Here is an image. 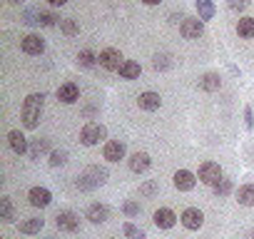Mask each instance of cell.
<instances>
[{
  "mask_svg": "<svg viewBox=\"0 0 254 239\" xmlns=\"http://www.w3.org/2000/svg\"><path fill=\"white\" fill-rule=\"evenodd\" d=\"M43 107H45V92H30V95L23 100L20 120H23V127H25V130H35V127L40 125Z\"/></svg>",
  "mask_w": 254,
  "mask_h": 239,
  "instance_id": "1",
  "label": "cell"
},
{
  "mask_svg": "<svg viewBox=\"0 0 254 239\" xmlns=\"http://www.w3.org/2000/svg\"><path fill=\"white\" fill-rule=\"evenodd\" d=\"M107 177H110V172H107V167H100V165H90V167H85L80 175H77V189H82V192H92V189H97V187H102L105 182H107Z\"/></svg>",
  "mask_w": 254,
  "mask_h": 239,
  "instance_id": "2",
  "label": "cell"
},
{
  "mask_svg": "<svg viewBox=\"0 0 254 239\" xmlns=\"http://www.w3.org/2000/svg\"><path fill=\"white\" fill-rule=\"evenodd\" d=\"M80 142L85 147H95L100 142H107V127L100 125V122H87L82 130H80Z\"/></svg>",
  "mask_w": 254,
  "mask_h": 239,
  "instance_id": "3",
  "label": "cell"
},
{
  "mask_svg": "<svg viewBox=\"0 0 254 239\" xmlns=\"http://www.w3.org/2000/svg\"><path fill=\"white\" fill-rule=\"evenodd\" d=\"M222 177H224V172H222L219 162H212V160H207V162H202V165H199L197 179H199L202 184H209V187H214V184H217Z\"/></svg>",
  "mask_w": 254,
  "mask_h": 239,
  "instance_id": "4",
  "label": "cell"
},
{
  "mask_svg": "<svg viewBox=\"0 0 254 239\" xmlns=\"http://www.w3.org/2000/svg\"><path fill=\"white\" fill-rule=\"evenodd\" d=\"M180 224H182L185 229H190V232H197V229L204 224L202 209H199V207H187V209L180 214Z\"/></svg>",
  "mask_w": 254,
  "mask_h": 239,
  "instance_id": "5",
  "label": "cell"
},
{
  "mask_svg": "<svg viewBox=\"0 0 254 239\" xmlns=\"http://www.w3.org/2000/svg\"><path fill=\"white\" fill-rule=\"evenodd\" d=\"M125 155H127V147L122 140H107L102 145V160H107V162H120V160H125Z\"/></svg>",
  "mask_w": 254,
  "mask_h": 239,
  "instance_id": "6",
  "label": "cell"
},
{
  "mask_svg": "<svg viewBox=\"0 0 254 239\" xmlns=\"http://www.w3.org/2000/svg\"><path fill=\"white\" fill-rule=\"evenodd\" d=\"M180 33H182V38H187V40H197V38H202V33H204V23H202L199 18H182Z\"/></svg>",
  "mask_w": 254,
  "mask_h": 239,
  "instance_id": "7",
  "label": "cell"
},
{
  "mask_svg": "<svg viewBox=\"0 0 254 239\" xmlns=\"http://www.w3.org/2000/svg\"><path fill=\"white\" fill-rule=\"evenodd\" d=\"M85 219L90 224H105L110 219V207L105 202H92L87 209H85Z\"/></svg>",
  "mask_w": 254,
  "mask_h": 239,
  "instance_id": "8",
  "label": "cell"
},
{
  "mask_svg": "<svg viewBox=\"0 0 254 239\" xmlns=\"http://www.w3.org/2000/svg\"><path fill=\"white\" fill-rule=\"evenodd\" d=\"M55 224H58L60 232H70V234H72V232L80 229V217H77L75 212H70V209H63V212H58Z\"/></svg>",
  "mask_w": 254,
  "mask_h": 239,
  "instance_id": "9",
  "label": "cell"
},
{
  "mask_svg": "<svg viewBox=\"0 0 254 239\" xmlns=\"http://www.w3.org/2000/svg\"><path fill=\"white\" fill-rule=\"evenodd\" d=\"M172 184L180 189V192H192L197 187V175L190 172V170H177L175 177H172Z\"/></svg>",
  "mask_w": 254,
  "mask_h": 239,
  "instance_id": "10",
  "label": "cell"
},
{
  "mask_svg": "<svg viewBox=\"0 0 254 239\" xmlns=\"http://www.w3.org/2000/svg\"><path fill=\"white\" fill-rule=\"evenodd\" d=\"M20 50H23L25 55H43V53H45V40H43L40 35L30 33V35H25V38L20 40Z\"/></svg>",
  "mask_w": 254,
  "mask_h": 239,
  "instance_id": "11",
  "label": "cell"
},
{
  "mask_svg": "<svg viewBox=\"0 0 254 239\" xmlns=\"http://www.w3.org/2000/svg\"><path fill=\"white\" fill-rule=\"evenodd\" d=\"M177 214L170 209V207H160V209H155V214H152V222H155V227H160V229H172L175 224H177Z\"/></svg>",
  "mask_w": 254,
  "mask_h": 239,
  "instance_id": "12",
  "label": "cell"
},
{
  "mask_svg": "<svg viewBox=\"0 0 254 239\" xmlns=\"http://www.w3.org/2000/svg\"><path fill=\"white\" fill-rule=\"evenodd\" d=\"M122 62L125 60H122V55H120L117 48H105L100 53V67H105V70H120Z\"/></svg>",
  "mask_w": 254,
  "mask_h": 239,
  "instance_id": "13",
  "label": "cell"
},
{
  "mask_svg": "<svg viewBox=\"0 0 254 239\" xmlns=\"http://www.w3.org/2000/svg\"><path fill=\"white\" fill-rule=\"evenodd\" d=\"M28 202H30V207L43 209V207H48V204L53 202V192H50L48 187H33V189L28 192Z\"/></svg>",
  "mask_w": 254,
  "mask_h": 239,
  "instance_id": "14",
  "label": "cell"
},
{
  "mask_svg": "<svg viewBox=\"0 0 254 239\" xmlns=\"http://www.w3.org/2000/svg\"><path fill=\"white\" fill-rule=\"evenodd\" d=\"M127 167H130L135 175H142V172H147L152 167V157L147 152H132L130 160H127Z\"/></svg>",
  "mask_w": 254,
  "mask_h": 239,
  "instance_id": "15",
  "label": "cell"
},
{
  "mask_svg": "<svg viewBox=\"0 0 254 239\" xmlns=\"http://www.w3.org/2000/svg\"><path fill=\"white\" fill-rule=\"evenodd\" d=\"M58 100H60L63 105H75V102L80 100V87H77L75 82H63V85L58 87Z\"/></svg>",
  "mask_w": 254,
  "mask_h": 239,
  "instance_id": "16",
  "label": "cell"
},
{
  "mask_svg": "<svg viewBox=\"0 0 254 239\" xmlns=\"http://www.w3.org/2000/svg\"><path fill=\"white\" fill-rule=\"evenodd\" d=\"M8 145L15 155H28L30 152V145H28V137L20 132V130H10L8 132Z\"/></svg>",
  "mask_w": 254,
  "mask_h": 239,
  "instance_id": "17",
  "label": "cell"
},
{
  "mask_svg": "<svg viewBox=\"0 0 254 239\" xmlns=\"http://www.w3.org/2000/svg\"><path fill=\"white\" fill-rule=\"evenodd\" d=\"M137 105H140V110H145V112H157V110L162 107V97H160L157 92L147 90V92H142V95L137 97Z\"/></svg>",
  "mask_w": 254,
  "mask_h": 239,
  "instance_id": "18",
  "label": "cell"
},
{
  "mask_svg": "<svg viewBox=\"0 0 254 239\" xmlns=\"http://www.w3.org/2000/svg\"><path fill=\"white\" fill-rule=\"evenodd\" d=\"M53 150H50V140L48 137H38V140H33L30 142V160H40L43 155H50Z\"/></svg>",
  "mask_w": 254,
  "mask_h": 239,
  "instance_id": "19",
  "label": "cell"
},
{
  "mask_svg": "<svg viewBox=\"0 0 254 239\" xmlns=\"http://www.w3.org/2000/svg\"><path fill=\"white\" fill-rule=\"evenodd\" d=\"M120 77L122 80H135V77H140V72H142V67H140V62L137 60H125L122 65H120Z\"/></svg>",
  "mask_w": 254,
  "mask_h": 239,
  "instance_id": "20",
  "label": "cell"
},
{
  "mask_svg": "<svg viewBox=\"0 0 254 239\" xmlns=\"http://www.w3.org/2000/svg\"><path fill=\"white\" fill-rule=\"evenodd\" d=\"M199 87H202L204 92H217V90L222 87L219 72H204V75L199 77Z\"/></svg>",
  "mask_w": 254,
  "mask_h": 239,
  "instance_id": "21",
  "label": "cell"
},
{
  "mask_svg": "<svg viewBox=\"0 0 254 239\" xmlns=\"http://www.w3.org/2000/svg\"><path fill=\"white\" fill-rule=\"evenodd\" d=\"M45 227V219L43 217H28V219H23L20 222V232L23 234H40V229Z\"/></svg>",
  "mask_w": 254,
  "mask_h": 239,
  "instance_id": "22",
  "label": "cell"
},
{
  "mask_svg": "<svg viewBox=\"0 0 254 239\" xmlns=\"http://www.w3.org/2000/svg\"><path fill=\"white\" fill-rule=\"evenodd\" d=\"M237 202L242 207H254V184H242L237 189Z\"/></svg>",
  "mask_w": 254,
  "mask_h": 239,
  "instance_id": "23",
  "label": "cell"
},
{
  "mask_svg": "<svg viewBox=\"0 0 254 239\" xmlns=\"http://www.w3.org/2000/svg\"><path fill=\"white\" fill-rule=\"evenodd\" d=\"M197 18L202 23L214 18V3H212V0H197Z\"/></svg>",
  "mask_w": 254,
  "mask_h": 239,
  "instance_id": "24",
  "label": "cell"
},
{
  "mask_svg": "<svg viewBox=\"0 0 254 239\" xmlns=\"http://www.w3.org/2000/svg\"><path fill=\"white\" fill-rule=\"evenodd\" d=\"M0 219H3L5 224H10L15 219V207H13L10 197H0Z\"/></svg>",
  "mask_w": 254,
  "mask_h": 239,
  "instance_id": "25",
  "label": "cell"
},
{
  "mask_svg": "<svg viewBox=\"0 0 254 239\" xmlns=\"http://www.w3.org/2000/svg\"><path fill=\"white\" fill-rule=\"evenodd\" d=\"M77 65L80 67H95V65H100V55H95L92 50H80L77 53Z\"/></svg>",
  "mask_w": 254,
  "mask_h": 239,
  "instance_id": "26",
  "label": "cell"
},
{
  "mask_svg": "<svg viewBox=\"0 0 254 239\" xmlns=\"http://www.w3.org/2000/svg\"><path fill=\"white\" fill-rule=\"evenodd\" d=\"M237 35L239 38H254V18H239Z\"/></svg>",
  "mask_w": 254,
  "mask_h": 239,
  "instance_id": "27",
  "label": "cell"
},
{
  "mask_svg": "<svg viewBox=\"0 0 254 239\" xmlns=\"http://www.w3.org/2000/svg\"><path fill=\"white\" fill-rule=\"evenodd\" d=\"M152 67H155L157 72H162V70H170V67H172V58H170L167 53H157V55L152 58Z\"/></svg>",
  "mask_w": 254,
  "mask_h": 239,
  "instance_id": "28",
  "label": "cell"
},
{
  "mask_svg": "<svg viewBox=\"0 0 254 239\" xmlns=\"http://www.w3.org/2000/svg\"><path fill=\"white\" fill-rule=\"evenodd\" d=\"M48 157H50V160H48L50 167H63V165H67V157H70V155H67V150H53Z\"/></svg>",
  "mask_w": 254,
  "mask_h": 239,
  "instance_id": "29",
  "label": "cell"
},
{
  "mask_svg": "<svg viewBox=\"0 0 254 239\" xmlns=\"http://www.w3.org/2000/svg\"><path fill=\"white\" fill-rule=\"evenodd\" d=\"M122 234H125L127 239H145V232H142L137 224H132V222H125V224H122Z\"/></svg>",
  "mask_w": 254,
  "mask_h": 239,
  "instance_id": "30",
  "label": "cell"
},
{
  "mask_svg": "<svg viewBox=\"0 0 254 239\" xmlns=\"http://www.w3.org/2000/svg\"><path fill=\"white\" fill-rule=\"evenodd\" d=\"M232 179H227V177H222L214 187H212V192H214V197H227V194H232Z\"/></svg>",
  "mask_w": 254,
  "mask_h": 239,
  "instance_id": "31",
  "label": "cell"
},
{
  "mask_svg": "<svg viewBox=\"0 0 254 239\" xmlns=\"http://www.w3.org/2000/svg\"><path fill=\"white\" fill-rule=\"evenodd\" d=\"M142 212V204L137 202V199H127L125 204H122V214L125 217H137Z\"/></svg>",
  "mask_w": 254,
  "mask_h": 239,
  "instance_id": "32",
  "label": "cell"
},
{
  "mask_svg": "<svg viewBox=\"0 0 254 239\" xmlns=\"http://www.w3.org/2000/svg\"><path fill=\"white\" fill-rule=\"evenodd\" d=\"M60 33H63V35H67V38H72V35H77V33H80V25H77L72 18H65V20L60 23Z\"/></svg>",
  "mask_w": 254,
  "mask_h": 239,
  "instance_id": "33",
  "label": "cell"
},
{
  "mask_svg": "<svg viewBox=\"0 0 254 239\" xmlns=\"http://www.w3.org/2000/svg\"><path fill=\"white\" fill-rule=\"evenodd\" d=\"M58 23H63L55 13H50V10H40V25H45V28H55Z\"/></svg>",
  "mask_w": 254,
  "mask_h": 239,
  "instance_id": "34",
  "label": "cell"
},
{
  "mask_svg": "<svg viewBox=\"0 0 254 239\" xmlns=\"http://www.w3.org/2000/svg\"><path fill=\"white\" fill-rule=\"evenodd\" d=\"M157 189H160V184L155 179H150V182L140 184V197H152V194H157Z\"/></svg>",
  "mask_w": 254,
  "mask_h": 239,
  "instance_id": "35",
  "label": "cell"
},
{
  "mask_svg": "<svg viewBox=\"0 0 254 239\" xmlns=\"http://www.w3.org/2000/svg\"><path fill=\"white\" fill-rule=\"evenodd\" d=\"M227 8L234 10V13H242L249 8V0H227Z\"/></svg>",
  "mask_w": 254,
  "mask_h": 239,
  "instance_id": "36",
  "label": "cell"
},
{
  "mask_svg": "<svg viewBox=\"0 0 254 239\" xmlns=\"http://www.w3.org/2000/svg\"><path fill=\"white\" fill-rule=\"evenodd\" d=\"M244 125H247V130H254V112L249 105L244 107Z\"/></svg>",
  "mask_w": 254,
  "mask_h": 239,
  "instance_id": "37",
  "label": "cell"
},
{
  "mask_svg": "<svg viewBox=\"0 0 254 239\" xmlns=\"http://www.w3.org/2000/svg\"><path fill=\"white\" fill-rule=\"evenodd\" d=\"M48 3H50L53 8H63V5L67 3V0H48Z\"/></svg>",
  "mask_w": 254,
  "mask_h": 239,
  "instance_id": "38",
  "label": "cell"
},
{
  "mask_svg": "<svg viewBox=\"0 0 254 239\" xmlns=\"http://www.w3.org/2000/svg\"><path fill=\"white\" fill-rule=\"evenodd\" d=\"M142 3H145V5H160L162 0H142Z\"/></svg>",
  "mask_w": 254,
  "mask_h": 239,
  "instance_id": "39",
  "label": "cell"
},
{
  "mask_svg": "<svg viewBox=\"0 0 254 239\" xmlns=\"http://www.w3.org/2000/svg\"><path fill=\"white\" fill-rule=\"evenodd\" d=\"M8 3H10V5H20V3H23V0H8Z\"/></svg>",
  "mask_w": 254,
  "mask_h": 239,
  "instance_id": "40",
  "label": "cell"
},
{
  "mask_svg": "<svg viewBox=\"0 0 254 239\" xmlns=\"http://www.w3.org/2000/svg\"><path fill=\"white\" fill-rule=\"evenodd\" d=\"M48 239H55V237H48Z\"/></svg>",
  "mask_w": 254,
  "mask_h": 239,
  "instance_id": "41",
  "label": "cell"
},
{
  "mask_svg": "<svg viewBox=\"0 0 254 239\" xmlns=\"http://www.w3.org/2000/svg\"><path fill=\"white\" fill-rule=\"evenodd\" d=\"M110 239H115V237H110Z\"/></svg>",
  "mask_w": 254,
  "mask_h": 239,
  "instance_id": "42",
  "label": "cell"
}]
</instances>
